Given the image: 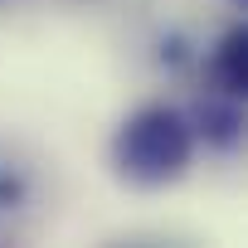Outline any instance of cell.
Masks as SVG:
<instances>
[{
	"instance_id": "2",
	"label": "cell",
	"mask_w": 248,
	"mask_h": 248,
	"mask_svg": "<svg viewBox=\"0 0 248 248\" xmlns=\"http://www.w3.org/2000/svg\"><path fill=\"white\" fill-rule=\"evenodd\" d=\"M219 83L229 93H248V39H243V30L224 34V44H219Z\"/></svg>"
},
{
	"instance_id": "1",
	"label": "cell",
	"mask_w": 248,
	"mask_h": 248,
	"mask_svg": "<svg viewBox=\"0 0 248 248\" xmlns=\"http://www.w3.org/2000/svg\"><path fill=\"white\" fill-rule=\"evenodd\" d=\"M117 166L141 185H166L190 166V127L170 107H141L117 137Z\"/></svg>"
}]
</instances>
